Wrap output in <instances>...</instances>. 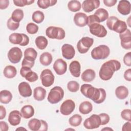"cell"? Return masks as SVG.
<instances>
[{
  "label": "cell",
  "mask_w": 131,
  "mask_h": 131,
  "mask_svg": "<svg viewBox=\"0 0 131 131\" xmlns=\"http://www.w3.org/2000/svg\"><path fill=\"white\" fill-rule=\"evenodd\" d=\"M80 92L83 96L97 104L103 102L106 98V92L104 89L94 88L91 84H82L80 88Z\"/></svg>",
  "instance_id": "1"
},
{
  "label": "cell",
  "mask_w": 131,
  "mask_h": 131,
  "mask_svg": "<svg viewBox=\"0 0 131 131\" xmlns=\"http://www.w3.org/2000/svg\"><path fill=\"white\" fill-rule=\"evenodd\" d=\"M120 62L115 59H111L104 62L101 67L99 75L100 78L104 81L110 80L115 72L120 70Z\"/></svg>",
  "instance_id": "2"
},
{
  "label": "cell",
  "mask_w": 131,
  "mask_h": 131,
  "mask_svg": "<svg viewBox=\"0 0 131 131\" xmlns=\"http://www.w3.org/2000/svg\"><path fill=\"white\" fill-rule=\"evenodd\" d=\"M106 25L110 30L119 34L124 32L127 29V25L125 21L119 19L114 16L108 18L106 20Z\"/></svg>",
  "instance_id": "3"
},
{
  "label": "cell",
  "mask_w": 131,
  "mask_h": 131,
  "mask_svg": "<svg viewBox=\"0 0 131 131\" xmlns=\"http://www.w3.org/2000/svg\"><path fill=\"white\" fill-rule=\"evenodd\" d=\"M110 54V49L108 46L101 45L94 48L91 51V56L95 60L104 59L108 57Z\"/></svg>",
  "instance_id": "4"
},
{
  "label": "cell",
  "mask_w": 131,
  "mask_h": 131,
  "mask_svg": "<svg viewBox=\"0 0 131 131\" xmlns=\"http://www.w3.org/2000/svg\"><path fill=\"white\" fill-rule=\"evenodd\" d=\"M64 91L60 86H56L51 89L48 96V101L51 104H56L60 102L63 98Z\"/></svg>",
  "instance_id": "5"
},
{
  "label": "cell",
  "mask_w": 131,
  "mask_h": 131,
  "mask_svg": "<svg viewBox=\"0 0 131 131\" xmlns=\"http://www.w3.org/2000/svg\"><path fill=\"white\" fill-rule=\"evenodd\" d=\"M46 35L51 39L61 40L64 38L66 33L64 30L60 27L50 26L46 30Z\"/></svg>",
  "instance_id": "6"
},
{
  "label": "cell",
  "mask_w": 131,
  "mask_h": 131,
  "mask_svg": "<svg viewBox=\"0 0 131 131\" xmlns=\"http://www.w3.org/2000/svg\"><path fill=\"white\" fill-rule=\"evenodd\" d=\"M94 43V39L89 37H83L77 43V49L81 54L86 53Z\"/></svg>",
  "instance_id": "7"
},
{
  "label": "cell",
  "mask_w": 131,
  "mask_h": 131,
  "mask_svg": "<svg viewBox=\"0 0 131 131\" xmlns=\"http://www.w3.org/2000/svg\"><path fill=\"white\" fill-rule=\"evenodd\" d=\"M40 78L43 86L49 87L54 83L55 77L50 69H45L41 72Z\"/></svg>",
  "instance_id": "8"
},
{
  "label": "cell",
  "mask_w": 131,
  "mask_h": 131,
  "mask_svg": "<svg viewBox=\"0 0 131 131\" xmlns=\"http://www.w3.org/2000/svg\"><path fill=\"white\" fill-rule=\"evenodd\" d=\"M90 33L98 37H104L107 34V30L105 28L99 23H94L88 26Z\"/></svg>",
  "instance_id": "9"
},
{
  "label": "cell",
  "mask_w": 131,
  "mask_h": 131,
  "mask_svg": "<svg viewBox=\"0 0 131 131\" xmlns=\"http://www.w3.org/2000/svg\"><path fill=\"white\" fill-rule=\"evenodd\" d=\"M101 125V119L99 115L93 114L86 119L83 122V126L88 129L98 128Z\"/></svg>",
  "instance_id": "10"
},
{
  "label": "cell",
  "mask_w": 131,
  "mask_h": 131,
  "mask_svg": "<svg viewBox=\"0 0 131 131\" xmlns=\"http://www.w3.org/2000/svg\"><path fill=\"white\" fill-rule=\"evenodd\" d=\"M8 58L9 60L12 63H18L23 56V53L20 48L18 47H13L8 51Z\"/></svg>",
  "instance_id": "11"
},
{
  "label": "cell",
  "mask_w": 131,
  "mask_h": 131,
  "mask_svg": "<svg viewBox=\"0 0 131 131\" xmlns=\"http://www.w3.org/2000/svg\"><path fill=\"white\" fill-rule=\"evenodd\" d=\"M21 76L30 82L36 81L38 78V75L34 72L32 71L31 68L27 67H22L20 70Z\"/></svg>",
  "instance_id": "12"
},
{
  "label": "cell",
  "mask_w": 131,
  "mask_h": 131,
  "mask_svg": "<svg viewBox=\"0 0 131 131\" xmlns=\"http://www.w3.org/2000/svg\"><path fill=\"white\" fill-rule=\"evenodd\" d=\"M121 40V46L125 50L131 49V32L129 29H127L124 32L119 34Z\"/></svg>",
  "instance_id": "13"
},
{
  "label": "cell",
  "mask_w": 131,
  "mask_h": 131,
  "mask_svg": "<svg viewBox=\"0 0 131 131\" xmlns=\"http://www.w3.org/2000/svg\"><path fill=\"white\" fill-rule=\"evenodd\" d=\"M75 108V103L71 99H67L63 102L60 107V113L65 116L70 115Z\"/></svg>",
  "instance_id": "14"
},
{
  "label": "cell",
  "mask_w": 131,
  "mask_h": 131,
  "mask_svg": "<svg viewBox=\"0 0 131 131\" xmlns=\"http://www.w3.org/2000/svg\"><path fill=\"white\" fill-rule=\"evenodd\" d=\"M53 69L57 75H63L67 72V63L62 59H57L54 63Z\"/></svg>",
  "instance_id": "15"
},
{
  "label": "cell",
  "mask_w": 131,
  "mask_h": 131,
  "mask_svg": "<svg viewBox=\"0 0 131 131\" xmlns=\"http://www.w3.org/2000/svg\"><path fill=\"white\" fill-rule=\"evenodd\" d=\"M100 6L99 0H85L82 4V8L85 12L89 13Z\"/></svg>",
  "instance_id": "16"
},
{
  "label": "cell",
  "mask_w": 131,
  "mask_h": 131,
  "mask_svg": "<svg viewBox=\"0 0 131 131\" xmlns=\"http://www.w3.org/2000/svg\"><path fill=\"white\" fill-rule=\"evenodd\" d=\"M62 56L67 59H72L75 54V51L73 46L70 44L65 43L61 47Z\"/></svg>",
  "instance_id": "17"
},
{
  "label": "cell",
  "mask_w": 131,
  "mask_h": 131,
  "mask_svg": "<svg viewBox=\"0 0 131 131\" xmlns=\"http://www.w3.org/2000/svg\"><path fill=\"white\" fill-rule=\"evenodd\" d=\"M74 21L77 26L83 27L88 25V16L84 13H76L74 17Z\"/></svg>",
  "instance_id": "18"
},
{
  "label": "cell",
  "mask_w": 131,
  "mask_h": 131,
  "mask_svg": "<svg viewBox=\"0 0 131 131\" xmlns=\"http://www.w3.org/2000/svg\"><path fill=\"white\" fill-rule=\"evenodd\" d=\"M19 94L23 97H29L32 95V91L30 84L26 82H20L18 86Z\"/></svg>",
  "instance_id": "19"
},
{
  "label": "cell",
  "mask_w": 131,
  "mask_h": 131,
  "mask_svg": "<svg viewBox=\"0 0 131 131\" xmlns=\"http://www.w3.org/2000/svg\"><path fill=\"white\" fill-rule=\"evenodd\" d=\"M130 3L128 1L121 0L119 2L117 6L118 12L123 15H127L130 12Z\"/></svg>",
  "instance_id": "20"
},
{
  "label": "cell",
  "mask_w": 131,
  "mask_h": 131,
  "mask_svg": "<svg viewBox=\"0 0 131 131\" xmlns=\"http://www.w3.org/2000/svg\"><path fill=\"white\" fill-rule=\"evenodd\" d=\"M21 113L17 110H14L11 112L8 116V122L12 126L18 125L21 121Z\"/></svg>",
  "instance_id": "21"
},
{
  "label": "cell",
  "mask_w": 131,
  "mask_h": 131,
  "mask_svg": "<svg viewBox=\"0 0 131 131\" xmlns=\"http://www.w3.org/2000/svg\"><path fill=\"white\" fill-rule=\"evenodd\" d=\"M69 70L71 75L75 77H79L81 73V66L79 61L74 60L69 66Z\"/></svg>",
  "instance_id": "22"
},
{
  "label": "cell",
  "mask_w": 131,
  "mask_h": 131,
  "mask_svg": "<svg viewBox=\"0 0 131 131\" xmlns=\"http://www.w3.org/2000/svg\"><path fill=\"white\" fill-rule=\"evenodd\" d=\"M46 91L41 86H37L34 89L33 97L37 101H42L46 97Z\"/></svg>",
  "instance_id": "23"
},
{
  "label": "cell",
  "mask_w": 131,
  "mask_h": 131,
  "mask_svg": "<svg viewBox=\"0 0 131 131\" xmlns=\"http://www.w3.org/2000/svg\"><path fill=\"white\" fill-rule=\"evenodd\" d=\"M20 113L22 117L25 119H29L34 115V109L31 105H26L21 108Z\"/></svg>",
  "instance_id": "24"
},
{
  "label": "cell",
  "mask_w": 131,
  "mask_h": 131,
  "mask_svg": "<svg viewBox=\"0 0 131 131\" xmlns=\"http://www.w3.org/2000/svg\"><path fill=\"white\" fill-rule=\"evenodd\" d=\"M96 77V73L94 70L88 69L85 70L81 74V79L85 82H91Z\"/></svg>",
  "instance_id": "25"
},
{
  "label": "cell",
  "mask_w": 131,
  "mask_h": 131,
  "mask_svg": "<svg viewBox=\"0 0 131 131\" xmlns=\"http://www.w3.org/2000/svg\"><path fill=\"white\" fill-rule=\"evenodd\" d=\"M115 95L119 99H125L128 95V89L124 85L119 86L116 89Z\"/></svg>",
  "instance_id": "26"
},
{
  "label": "cell",
  "mask_w": 131,
  "mask_h": 131,
  "mask_svg": "<svg viewBox=\"0 0 131 131\" xmlns=\"http://www.w3.org/2000/svg\"><path fill=\"white\" fill-rule=\"evenodd\" d=\"M92 110L93 105L92 103L88 101H85L81 102L79 106V112L83 115L89 114L92 112Z\"/></svg>",
  "instance_id": "27"
},
{
  "label": "cell",
  "mask_w": 131,
  "mask_h": 131,
  "mask_svg": "<svg viewBox=\"0 0 131 131\" xmlns=\"http://www.w3.org/2000/svg\"><path fill=\"white\" fill-rule=\"evenodd\" d=\"M17 70L15 67L13 66L9 65L6 66L3 71L4 76L8 79L13 78L16 75Z\"/></svg>",
  "instance_id": "28"
},
{
  "label": "cell",
  "mask_w": 131,
  "mask_h": 131,
  "mask_svg": "<svg viewBox=\"0 0 131 131\" xmlns=\"http://www.w3.org/2000/svg\"><path fill=\"white\" fill-rule=\"evenodd\" d=\"M52 55L51 53L47 52L42 53L39 57V61L44 66H49L52 63Z\"/></svg>",
  "instance_id": "29"
},
{
  "label": "cell",
  "mask_w": 131,
  "mask_h": 131,
  "mask_svg": "<svg viewBox=\"0 0 131 131\" xmlns=\"http://www.w3.org/2000/svg\"><path fill=\"white\" fill-rule=\"evenodd\" d=\"M98 19L100 23L103 22L108 18V11L103 8L98 9L94 14Z\"/></svg>",
  "instance_id": "30"
},
{
  "label": "cell",
  "mask_w": 131,
  "mask_h": 131,
  "mask_svg": "<svg viewBox=\"0 0 131 131\" xmlns=\"http://www.w3.org/2000/svg\"><path fill=\"white\" fill-rule=\"evenodd\" d=\"M12 99V95L8 90H2L0 92V102L3 104L9 103Z\"/></svg>",
  "instance_id": "31"
},
{
  "label": "cell",
  "mask_w": 131,
  "mask_h": 131,
  "mask_svg": "<svg viewBox=\"0 0 131 131\" xmlns=\"http://www.w3.org/2000/svg\"><path fill=\"white\" fill-rule=\"evenodd\" d=\"M35 45L39 50H44L47 46L48 41L47 39L43 36L37 37L35 40Z\"/></svg>",
  "instance_id": "32"
},
{
  "label": "cell",
  "mask_w": 131,
  "mask_h": 131,
  "mask_svg": "<svg viewBox=\"0 0 131 131\" xmlns=\"http://www.w3.org/2000/svg\"><path fill=\"white\" fill-rule=\"evenodd\" d=\"M41 121L36 118H33L28 122V127L32 131L39 130L41 127Z\"/></svg>",
  "instance_id": "33"
},
{
  "label": "cell",
  "mask_w": 131,
  "mask_h": 131,
  "mask_svg": "<svg viewBox=\"0 0 131 131\" xmlns=\"http://www.w3.org/2000/svg\"><path fill=\"white\" fill-rule=\"evenodd\" d=\"M23 40L22 33H13L10 35L9 37V41L14 45H20Z\"/></svg>",
  "instance_id": "34"
},
{
  "label": "cell",
  "mask_w": 131,
  "mask_h": 131,
  "mask_svg": "<svg viewBox=\"0 0 131 131\" xmlns=\"http://www.w3.org/2000/svg\"><path fill=\"white\" fill-rule=\"evenodd\" d=\"M57 2L56 0H38L37 1V3L39 8L45 9L55 5Z\"/></svg>",
  "instance_id": "35"
},
{
  "label": "cell",
  "mask_w": 131,
  "mask_h": 131,
  "mask_svg": "<svg viewBox=\"0 0 131 131\" xmlns=\"http://www.w3.org/2000/svg\"><path fill=\"white\" fill-rule=\"evenodd\" d=\"M68 8L72 12H77L81 9V4L78 1H70L68 4Z\"/></svg>",
  "instance_id": "36"
},
{
  "label": "cell",
  "mask_w": 131,
  "mask_h": 131,
  "mask_svg": "<svg viewBox=\"0 0 131 131\" xmlns=\"http://www.w3.org/2000/svg\"><path fill=\"white\" fill-rule=\"evenodd\" d=\"M24 12L21 9H16L13 11L11 18L14 21L19 23L24 18Z\"/></svg>",
  "instance_id": "37"
},
{
  "label": "cell",
  "mask_w": 131,
  "mask_h": 131,
  "mask_svg": "<svg viewBox=\"0 0 131 131\" xmlns=\"http://www.w3.org/2000/svg\"><path fill=\"white\" fill-rule=\"evenodd\" d=\"M82 121L81 116L78 114H75L69 119V124L74 127H76L80 125Z\"/></svg>",
  "instance_id": "38"
},
{
  "label": "cell",
  "mask_w": 131,
  "mask_h": 131,
  "mask_svg": "<svg viewBox=\"0 0 131 131\" xmlns=\"http://www.w3.org/2000/svg\"><path fill=\"white\" fill-rule=\"evenodd\" d=\"M32 18L33 21L35 23L37 24H40L42 23L45 19L44 13L39 10L35 11L32 14Z\"/></svg>",
  "instance_id": "39"
},
{
  "label": "cell",
  "mask_w": 131,
  "mask_h": 131,
  "mask_svg": "<svg viewBox=\"0 0 131 131\" xmlns=\"http://www.w3.org/2000/svg\"><path fill=\"white\" fill-rule=\"evenodd\" d=\"M37 56V53L36 51L32 48H28L25 50L24 57L29 58L35 60Z\"/></svg>",
  "instance_id": "40"
},
{
  "label": "cell",
  "mask_w": 131,
  "mask_h": 131,
  "mask_svg": "<svg viewBox=\"0 0 131 131\" xmlns=\"http://www.w3.org/2000/svg\"><path fill=\"white\" fill-rule=\"evenodd\" d=\"M67 88L71 92H76L79 90V84L76 81H70L67 84Z\"/></svg>",
  "instance_id": "41"
},
{
  "label": "cell",
  "mask_w": 131,
  "mask_h": 131,
  "mask_svg": "<svg viewBox=\"0 0 131 131\" xmlns=\"http://www.w3.org/2000/svg\"><path fill=\"white\" fill-rule=\"evenodd\" d=\"M27 32L30 34H36L38 31V26L33 23H30L26 26Z\"/></svg>",
  "instance_id": "42"
},
{
  "label": "cell",
  "mask_w": 131,
  "mask_h": 131,
  "mask_svg": "<svg viewBox=\"0 0 131 131\" xmlns=\"http://www.w3.org/2000/svg\"><path fill=\"white\" fill-rule=\"evenodd\" d=\"M7 26L8 28L12 31H15L17 30L19 26V23H17L14 21L11 17L8 19L7 22Z\"/></svg>",
  "instance_id": "43"
},
{
  "label": "cell",
  "mask_w": 131,
  "mask_h": 131,
  "mask_svg": "<svg viewBox=\"0 0 131 131\" xmlns=\"http://www.w3.org/2000/svg\"><path fill=\"white\" fill-rule=\"evenodd\" d=\"M14 4L17 7H24L26 5H30L34 2V0H14Z\"/></svg>",
  "instance_id": "44"
},
{
  "label": "cell",
  "mask_w": 131,
  "mask_h": 131,
  "mask_svg": "<svg viewBox=\"0 0 131 131\" xmlns=\"http://www.w3.org/2000/svg\"><path fill=\"white\" fill-rule=\"evenodd\" d=\"M35 63V60L30 59L29 58L24 57L21 62L22 67H27L30 68H32Z\"/></svg>",
  "instance_id": "45"
},
{
  "label": "cell",
  "mask_w": 131,
  "mask_h": 131,
  "mask_svg": "<svg viewBox=\"0 0 131 131\" xmlns=\"http://www.w3.org/2000/svg\"><path fill=\"white\" fill-rule=\"evenodd\" d=\"M131 111L130 109H124L121 112V116L122 119L127 121H131Z\"/></svg>",
  "instance_id": "46"
},
{
  "label": "cell",
  "mask_w": 131,
  "mask_h": 131,
  "mask_svg": "<svg viewBox=\"0 0 131 131\" xmlns=\"http://www.w3.org/2000/svg\"><path fill=\"white\" fill-rule=\"evenodd\" d=\"M100 119H101V125H104L107 124L110 120V118L109 115L106 113H101L99 115Z\"/></svg>",
  "instance_id": "47"
},
{
  "label": "cell",
  "mask_w": 131,
  "mask_h": 131,
  "mask_svg": "<svg viewBox=\"0 0 131 131\" xmlns=\"http://www.w3.org/2000/svg\"><path fill=\"white\" fill-rule=\"evenodd\" d=\"M123 62L124 63L128 66L130 67L131 66V52H129L125 54L124 56L123 59Z\"/></svg>",
  "instance_id": "48"
},
{
  "label": "cell",
  "mask_w": 131,
  "mask_h": 131,
  "mask_svg": "<svg viewBox=\"0 0 131 131\" xmlns=\"http://www.w3.org/2000/svg\"><path fill=\"white\" fill-rule=\"evenodd\" d=\"M124 79L128 81H131V69L129 68L127 70H126L123 75Z\"/></svg>",
  "instance_id": "49"
},
{
  "label": "cell",
  "mask_w": 131,
  "mask_h": 131,
  "mask_svg": "<svg viewBox=\"0 0 131 131\" xmlns=\"http://www.w3.org/2000/svg\"><path fill=\"white\" fill-rule=\"evenodd\" d=\"M103 2L106 6L111 7L115 5V4L117 2V0H103Z\"/></svg>",
  "instance_id": "50"
},
{
  "label": "cell",
  "mask_w": 131,
  "mask_h": 131,
  "mask_svg": "<svg viewBox=\"0 0 131 131\" xmlns=\"http://www.w3.org/2000/svg\"><path fill=\"white\" fill-rule=\"evenodd\" d=\"M22 35L23 37V40L21 43L19 45L20 46H26L28 45V44L29 42V37L25 34L22 33Z\"/></svg>",
  "instance_id": "51"
},
{
  "label": "cell",
  "mask_w": 131,
  "mask_h": 131,
  "mask_svg": "<svg viewBox=\"0 0 131 131\" xmlns=\"http://www.w3.org/2000/svg\"><path fill=\"white\" fill-rule=\"evenodd\" d=\"M9 4V1L8 0H0V9L1 10L6 9Z\"/></svg>",
  "instance_id": "52"
},
{
  "label": "cell",
  "mask_w": 131,
  "mask_h": 131,
  "mask_svg": "<svg viewBox=\"0 0 131 131\" xmlns=\"http://www.w3.org/2000/svg\"><path fill=\"white\" fill-rule=\"evenodd\" d=\"M9 129V126L6 122L0 121V130L1 131H7Z\"/></svg>",
  "instance_id": "53"
},
{
  "label": "cell",
  "mask_w": 131,
  "mask_h": 131,
  "mask_svg": "<svg viewBox=\"0 0 131 131\" xmlns=\"http://www.w3.org/2000/svg\"><path fill=\"white\" fill-rule=\"evenodd\" d=\"M131 130L130 121H128L125 123L122 127V131H130Z\"/></svg>",
  "instance_id": "54"
},
{
  "label": "cell",
  "mask_w": 131,
  "mask_h": 131,
  "mask_svg": "<svg viewBox=\"0 0 131 131\" xmlns=\"http://www.w3.org/2000/svg\"><path fill=\"white\" fill-rule=\"evenodd\" d=\"M6 115V110L3 105H0V119H4Z\"/></svg>",
  "instance_id": "55"
},
{
  "label": "cell",
  "mask_w": 131,
  "mask_h": 131,
  "mask_svg": "<svg viewBox=\"0 0 131 131\" xmlns=\"http://www.w3.org/2000/svg\"><path fill=\"white\" fill-rule=\"evenodd\" d=\"M40 121H41V125L39 131H47L48 128V125L47 122L43 120H40Z\"/></svg>",
  "instance_id": "56"
},
{
  "label": "cell",
  "mask_w": 131,
  "mask_h": 131,
  "mask_svg": "<svg viewBox=\"0 0 131 131\" xmlns=\"http://www.w3.org/2000/svg\"><path fill=\"white\" fill-rule=\"evenodd\" d=\"M130 16H129V17L128 18L127 20V25H128V26L129 27H130Z\"/></svg>",
  "instance_id": "57"
},
{
  "label": "cell",
  "mask_w": 131,
  "mask_h": 131,
  "mask_svg": "<svg viewBox=\"0 0 131 131\" xmlns=\"http://www.w3.org/2000/svg\"><path fill=\"white\" fill-rule=\"evenodd\" d=\"M113 130V129H112L111 128H110V127H105V128H102L101 129V130Z\"/></svg>",
  "instance_id": "58"
},
{
  "label": "cell",
  "mask_w": 131,
  "mask_h": 131,
  "mask_svg": "<svg viewBox=\"0 0 131 131\" xmlns=\"http://www.w3.org/2000/svg\"><path fill=\"white\" fill-rule=\"evenodd\" d=\"M18 129H20V130H27V129L23 127H19V128H17V129H16V130H18Z\"/></svg>",
  "instance_id": "59"
}]
</instances>
